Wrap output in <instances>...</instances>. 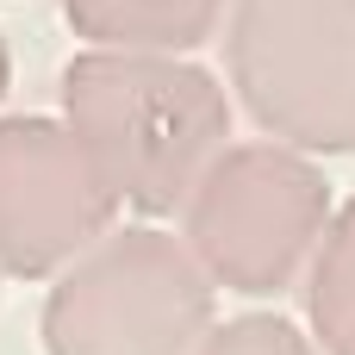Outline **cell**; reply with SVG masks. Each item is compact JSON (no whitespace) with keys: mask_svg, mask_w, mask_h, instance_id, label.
<instances>
[{"mask_svg":"<svg viewBox=\"0 0 355 355\" xmlns=\"http://www.w3.org/2000/svg\"><path fill=\"white\" fill-rule=\"evenodd\" d=\"M225 69L268 144L355 156V0H231Z\"/></svg>","mask_w":355,"mask_h":355,"instance_id":"7a4b0ae2","label":"cell"},{"mask_svg":"<svg viewBox=\"0 0 355 355\" xmlns=\"http://www.w3.org/2000/svg\"><path fill=\"white\" fill-rule=\"evenodd\" d=\"M200 355H324L312 337H300V324L275 318V312H243L231 324H218Z\"/></svg>","mask_w":355,"mask_h":355,"instance_id":"ba28073f","label":"cell"},{"mask_svg":"<svg viewBox=\"0 0 355 355\" xmlns=\"http://www.w3.org/2000/svg\"><path fill=\"white\" fill-rule=\"evenodd\" d=\"M62 125L144 218L187 212L206 168L231 150V100L193 56L81 50L62 69Z\"/></svg>","mask_w":355,"mask_h":355,"instance_id":"6da1fadb","label":"cell"},{"mask_svg":"<svg viewBox=\"0 0 355 355\" xmlns=\"http://www.w3.org/2000/svg\"><path fill=\"white\" fill-rule=\"evenodd\" d=\"M212 275L156 225L112 231L44 300V355H200Z\"/></svg>","mask_w":355,"mask_h":355,"instance_id":"3957f363","label":"cell"},{"mask_svg":"<svg viewBox=\"0 0 355 355\" xmlns=\"http://www.w3.org/2000/svg\"><path fill=\"white\" fill-rule=\"evenodd\" d=\"M181 218H187L181 243L212 275V287L268 300L287 293L300 268H312L337 206L312 156L262 137V144H231L206 168Z\"/></svg>","mask_w":355,"mask_h":355,"instance_id":"277c9868","label":"cell"},{"mask_svg":"<svg viewBox=\"0 0 355 355\" xmlns=\"http://www.w3.org/2000/svg\"><path fill=\"white\" fill-rule=\"evenodd\" d=\"M75 37L87 50H144V56H187L231 19V0H62Z\"/></svg>","mask_w":355,"mask_h":355,"instance_id":"8992f818","label":"cell"},{"mask_svg":"<svg viewBox=\"0 0 355 355\" xmlns=\"http://www.w3.org/2000/svg\"><path fill=\"white\" fill-rule=\"evenodd\" d=\"M6 81H12V56H6V37H0V100H6Z\"/></svg>","mask_w":355,"mask_h":355,"instance_id":"9c48e42d","label":"cell"},{"mask_svg":"<svg viewBox=\"0 0 355 355\" xmlns=\"http://www.w3.org/2000/svg\"><path fill=\"white\" fill-rule=\"evenodd\" d=\"M119 193L56 119H0V275L62 281L106 243Z\"/></svg>","mask_w":355,"mask_h":355,"instance_id":"5b68a950","label":"cell"},{"mask_svg":"<svg viewBox=\"0 0 355 355\" xmlns=\"http://www.w3.org/2000/svg\"><path fill=\"white\" fill-rule=\"evenodd\" d=\"M306 324L324 355H355V193L337 206L306 268Z\"/></svg>","mask_w":355,"mask_h":355,"instance_id":"52a82bcc","label":"cell"}]
</instances>
